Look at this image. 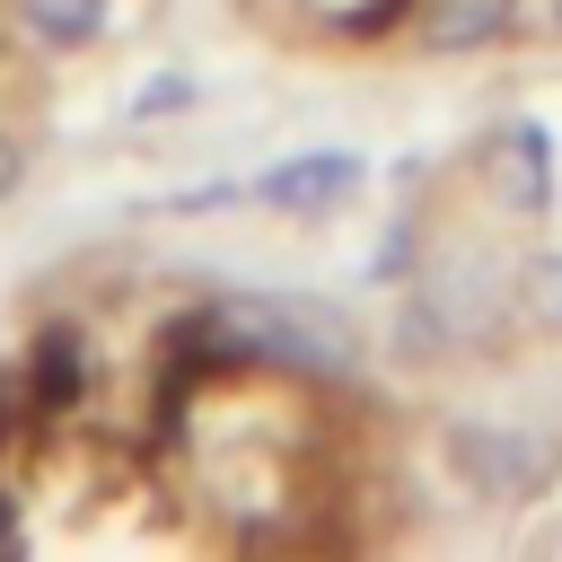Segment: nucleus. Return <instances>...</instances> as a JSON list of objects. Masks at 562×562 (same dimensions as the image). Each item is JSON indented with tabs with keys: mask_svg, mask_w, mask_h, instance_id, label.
Returning <instances> with one entry per match:
<instances>
[{
	"mask_svg": "<svg viewBox=\"0 0 562 562\" xmlns=\"http://www.w3.org/2000/svg\"><path fill=\"white\" fill-rule=\"evenodd\" d=\"M184 351L202 369H263L290 386H360L369 378V334L351 307L316 290H211L184 316Z\"/></svg>",
	"mask_w": 562,
	"mask_h": 562,
	"instance_id": "1",
	"label": "nucleus"
},
{
	"mask_svg": "<svg viewBox=\"0 0 562 562\" xmlns=\"http://www.w3.org/2000/svg\"><path fill=\"white\" fill-rule=\"evenodd\" d=\"M439 465L457 474V492H474L492 509L544 501L562 474V413H448Z\"/></svg>",
	"mask_w": 562,
	"mask_h": 562,
	"instance_id": "2",
	"label": "nucleus"
},
{
	"mask_svg": "<svg viewBox=\"0 0 562 562\" xmlns=\"http://www.w3.org/2000/svg\"><path fill=\"white\" fill-rule=\"evenodd\" d=\"M465 176H474V193H483V211L492 220H509V228H544L553 220V132L544 123H492L474 149H465Z\"/></svg>",
	"mask_w": 562,
	"mask_h": 562,
	"instance_id": "3",
	"label": "nucleus"
},
{
	"mask_svg": "<svg viewBox=\"0 0 562 562\" xmlns=\"http://www.w3.org/2000/svg\"><path fill=\"white\" fill-rule=\"evenodd\" d=\"M360 184H369V158L342 149V140H316V149H290V158L255 167L246 202L272 211V220H334L342 202H360Z\"/></svg>",
	"mask_w": 562,
	"mask_h": 562,
	"instance_id": "4",
	"label": "nucleus"
},
{
	"mask_svg": "<svg viewBox=\"0 0 562 562\" xmlns=\"http://www.w3.org/2000/svg\"><path fill=\"white\" fill-rule=\"evenodd\" d=\"M527 26V0H404V35L413 53L430 61H465V53H492Z\"/></svg>",
	"mask_w": 562,
	"mask_h": 562,
	"instance_id": "5",
	"label": "nucleus"
},
{
	"mask_svg": "<svg viewBox=\"0 0 562 562\" xmlns=\"http://www.w3.org/2000/svg\"><path fill=\"white\" fill-rule=\"evenodd\" d=\"M9 18H18V35L35 53H88L105 35L114 0H9Z\"/></svg>",
	"mask_w": 562,
	"mask_h": 562,
	"instance_id": "6",
	"label": "nucleus"
},
{
	"mask_svg": "<svg viewBox=\"0 0 562 562\" xmlns=\"http://www.w3.org/2000/svg\"><path fill=\"white\" fill-rule=\"evenodd\" d=\"M184 105H202L193 70H158L149 88H132V123H158V114H184Z\"/></svg>",
	"mask_w": 562,
	"mask_h": 562,
	"instance_id": "7",
	"label": "nucleus"
},
{
	"mask_svg": "<svg viewBox=\"0 0 562 562\" xmlns=\"http://www.w3.org/2000/svg\"><path fill=\"white\" fill-rule=\"evenodd\" d=\"M158 211H176V220H211V211H246V176H211V184H184V193H167Z\"/></svg>",
	"mask_w": 562,
	"mask_h": 562,
	"instance_id": "8",
	"label": "nucleus"
},
{
	"mask_svg": "<svg viewBox=\"0 0 562 562\" xmlns=\"http://www.w3.org/2000/svg\"><path fill=\"white\" fill-rule=\"evenodd\" d=\"M536 316L562 325V255H544V246H536Z\"/></svg>",
	"mask_w": 562,
	"mask_h": 562,
	"instance_id": "9",
	"label": "nucleus"
},
{
	"mask_svg": "<svg viewBox=\"0 0 562 562\" xmlns=\"http://www.w3.org/2000/svg\"><path fill=\"white\" fill-rule=\"evenodd\" d=\"M18 184H26V140H18V132H0V202H9Z\"/></svg>",
	"mask_w": 562,
	"mask_h": 562,
	"instance_id": "10",
	"label": "nucleus"
},
{
	"mask_svg": "<svg viewBox=\"0 0 562 562\" xmlns=\"http://www.w3.org/2000/svg\"><path fill=\"white\" fill-rule=\"evenodd\" d=\"M527 26H536L544 44H562V0H527Z\"/></svg>",
	"mask_w": 562,
	"mask_h": 562,
	"instance_id": "11",
	"label": "nucleus"
}]
</instances>
